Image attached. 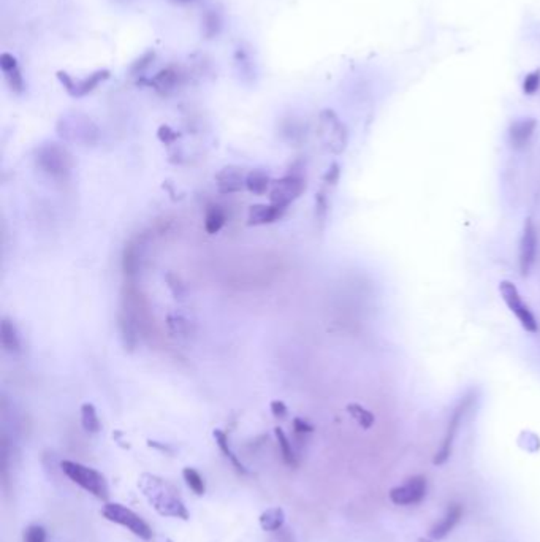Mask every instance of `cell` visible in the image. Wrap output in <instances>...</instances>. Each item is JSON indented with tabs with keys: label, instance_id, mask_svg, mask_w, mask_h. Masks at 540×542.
Returning <instances> with one entry per match:
<instances>
[{
	"label": "cell",
	"instance_id": "1",
	"mask_svg": "<svg viewBox=\"0 0 540 542\" xmlns=\"http://www.w3.org/2000/svg\"><path fill=\"white\" fill-rule=\"evenodd\" d=\"M138 487L149 504L160 515L181 518V520L189 518V511H187L184 501L181 499L179 492L168 481L154 474L144 473L140 476Z\"/></svg>",
	"mask_w": 540,
	"mask_h": 542
},
{
	"label": "cell",
	"instance_id": "2",
	"mask_svg": "<svg viewBox=\"0 0 540 542\" xmlns=\"http://www.w3.org/2000/svg\"><path fill=\"white\" fill-rule=\"evenodd\" d=\"M61 469L73 484L80 485L83 490L91 493L92 497L102 499V501H107L108 499V482L100 471L72 460H62Z\"/></svg>",
	"mask_w": 540,
	"mask_h": 542
},
{
	"label": "cell",
	"instance_id": "3",
	"mask_svg": "<svg viewBox=\"0 0 540 542\" xmlns=\"http://www.w3.org/2000/svg\"><path fill=\"white\" fill-rule=\"evenodd\" d=\"M103 517L107 520L117 523V525L127 528L128 532L138 536L140 539L149 541L152 538V529L142 517L135 514L132 509L119 503H107L102 509Z\"/></svg>",
	"mask_w": 540,
	"mask_h": 542
},
{
	"label": "cell",
	"instance_id": "4",
	"mask_svg": "<svg viewBox=\"0 0 540 542\" xmlns=\"http://www.w3.org/2000/svg\"><path fill=\"white\" fill-rule=\"evenodd\" d=\"M319 135L327 149H330L334 154H339L345 149L347 131L334 111L324 110L319 115Z\"/></svg>",
	"mask_w": 540,
	"mask_h": 542
},
{
	"label": "cell",
	"instance_id": "5",
	"mask_svg": "<svg viewBox=\"0 0 540 542\" xmlns=\"http://www.w3.org/2000/svg\"><path fill=\"white\" fill-rule=\"evenodd\" d=\"M499 291H501V295L504 302L509 306V309L513 312L516 319L521 323V327H523L526 332L536 333L539 330L536 317H534L531 312L530 306L523 302V298H521L518 288L515 287V284L509 281H502L501 286H499Z\"/></svg>",
	"mask_w": 540,
	"mask_h": 542
},
{
	"label": "cell",
	"instance_id": "6",
	"mask_svg": "<svg viewBox=\"0 0 540 542\" xmlns=\"http://www.w3.org/2000/svg\"><path fill=\"white\" fill-rule=\"evenodd\" d=\"M306 191V182L297 175H287L284 178L273 181V189L269 192V202L280 208H289L299 196Z\"/></svg>",
	"mask_w": 540,
	"mask_h": 542
},
{
	"label": "cell",
	"instance_id": "7",
	"mask_svg": "<svg viewBox=\"0 0 540 542\" xmlns=\"http://www.w3.org/2000/svg\"><path fill=\"white\" fill-rule=\"evenodd\" d=\"M57 78L63 86V89L68 92V96L81 98L96 91L103 81H107L110 78V70H97V72L91 73L89 76H86V78L80 81L73 80L72 76L66 72H57Z\"/></svg>",
	"mask_w": 540,
	"mask_h": 542
},
{
	"label": "cell",
	"instance_id": "8",
	"mask_svg": "<svg viewBox=\"0 0 540 542\" xmlns=\"http://www.w3.org/2000/svg\"><path fill=\"white\" fill-rule=\"evenodd\" d=\"M70 156L66 148L56 143L45 145L37 152V163L50 175H63L70 170Z\"/></svg>",
	"mask_w": 540,
	"mask_h": 542
},
{
	"label": "cell",
	"instance_id": "9",
	"mask_svg": "<svg viewBox=\"0 0 540 542\" xmlns=\"http://www.w3.org/2000/svg\"><path fill=\"white\" fill-rule=\"evenodd\" d=\"M426 495V479L423 476H414L403 485L391 488L390 499L398 506L419 504Z\"/></svg>",
	"mask_w": 540,
	"mask_h": 542
},
{
	"label": "cell",
	"instance_id": "10",
	"mask_svg": "<svg viewBox=\"0 0 540 542\" xmlns=\"http://www.w3.org/2000/svg\"><path fill=\"white\" fill-rule=\"evenodd\" d=\"M472 403V397H466L463 402L456 406L453 414H451L450 417V422H449V427H447V433H445V438H444V443L441 446V451L437 452L436 458H434V463L436 464H442L445 463V460L450 457L451 453V447H453V441L456 438L458 432H460V427L463 423V419H465L466 412L469 409V406H471Z\"/></svg>",
	"mask_w": 540,
	"mask_h": 542
},
{
	"label": "cell",
	"instance_id": "11",
	"mask_svg": "<svg viewBox=\"0 0 540 542\" xmlns=\"http://www.w3.org/2000/svg\"><path fill=\"white\" fill-rule=\"evenodd\" d=\"M59 135L67 140H78V141H89L91 133L97 135V127L89 117L76 115L72 117H62L57 126Z\"/></svg>",
	"mask_w": 540,
	"mask_h": 542
},
{
	"label": "cell",
	"instance_id": "12",
	"mask_svg": "<svg viewBox=\"0 0 540 542\" xmlns=\"http://www.w3.org/2000/svg\"><path fill=\"white\" fill-rule=\"evenodd\" d=\"M537 230L534 227V222L527 219L523 228V237L520 241V271L523 276H527L531 273V270L536 263L537 258Z\"/></svg>",
	"mask_w": 540,
	"mask_h": 542
},
{
	"label": "cell",
	"instance_id": "13",
	"mask_svg": "<svg viewBox=\"0 0 540 542\" xmlns=\"http://www.w3.org/2000/svg\"><path fill=\"white\" fill-rule=\"evenodd\" d=\"M246 176L243 172V168L234 167V165H228V167H224L219 173L216 175V184H217V191L222 196H227V193H237L246 189Z\"/></svg>",
	"mask_w": 540,
	"mask_h": 542
},
{
	"label": "cell",
	"instance_id": "14",
	"mask_svg": "<svg viewBox=\"0 0 540 542\" xmlns=\"http://www.w3.org/2000/svg\"><path fill=\"white\" fill-rule=\"evenodd\" d=\"M0 68H2L5 81H7L11 92L15 94L24 92V87H26L24 78H22L21 70L17 67V61L15 56L8 54V52H3V54L0 56Z\"/></svg>",
	"mask_w": 540,
	"mask_h": 542
},
{
	"label": "cell",
	"instance_id": "15",
	"mask_svg": "<svg viewBox=\"0 0 540 542\" xmlns=\"http://www.w3.org/2000/svg\"><path fill=\"white\" fill-rule=\"evenodd\" d=\"M285 208H280L278 205H252L249 208V226H267L279 221L285 214Z\"/></svg>",
	"mask_w": 540,
	"mask_h": 542
},
{
	"label": "cell",
	"instance_id": "16",
	"mask_svg": "<svg viewBox=\"0 0 540 542\" xmlns=\"http://www.w3.org/2000/svg\"><path fill=\"white\" fill-rule=\"evenodd\" d=\"M537 122L532 117H527V119H520L512 124L509 132V138L510 143H512L513 148L516 149H523L530 143L534 132H536Z\"/></svg>",
	"mask_w": 540,
	"mask_h": 542
},
{
	"label": "cell",
	"instance_id": "17",
	"mask_svg": "<svg viewBox=\"0 0 540 542\" xmlns=\"http://www.w3.org/2000/svg\"><path fill=\"white\" fill-rule=\"evenodd\" d=\"M184 75L181 73L179 68L176 67H167L154 75V78L149 81V86L154 87L156 91L162 92V94H168L174 91L181 82H183Z\"/></svg>",
	"mask_w": 540,
	"mask_h": 542
},
{
	"label": "cell",
	"instance_id": "18",
	"mask_svg": "<svg viewBox=\"0 0 540 542\" xmlns=\"http://www.w3.org/2000/svg\"><path fill=\"white\" fill-rule=\"evenodd\" d=\"M463 517V508L460 504H451L450 508L447 509V512H445V515L439 520V523H436V525L433 527L431 529V536L434 539H442L447 536L451 529H453L458 522L461 520Z\"/></svg>",
	"mask_w": 540,
	"mask_h": 542
},
{
	"label": "cell",
	"instance_id": "19",
	"mask_svg": "<svg viewBox=\"0 0 540 542\" xmlns=\"http://www.w3.org/2000/svg\"><path fill=\"white\" fill-rule=\"evenodd\" d=\"M0 341H2L3 351L11 356H16L22 351L20 332L10 319H2V323H0Z\"/></svg>",
	"mask_w": 540,
	"mask_h": 542
},
{
	"label": "cell",
	"instance_id": "20",
	"mask_svg": "<svg viewBox=\"0 0 540 542\" xmlns=\"http://www.w3.org/2000/svg\"><path fill=\"white\" fill-rule=\"evenodd\" d=\"M271 182L273 181L265 170L255 168L250 170L248 176H246V189L250 193H254V196H265L269 186H271Z\"/></svg>",
	"mask_w": 540,
	"mask_h": 542
},
{
	"label": "cell",
	"instance_id": "21",
	"mask_svg": "<svg viewBox=\"0 0 540 542\" xmlns=\"http://www.w3.org/2000/svg\"><path fill=\"white\" fill-rule=\"evenodd\" d=\"M213 436H214L216 444L219 446L220 452L224 453L227 460L233 464V468L237 469L239 474H249V469L246 468L241 462H239V458L237 457V453L233 452V449L230 447V444H228V436H227V433H225V432H222V430L217 428V430H214V432H213Z\"/></svg>",
	"mask_w": 540,
	"mask_h": 542
},
{
	"label": "cell",
	"instance_id": "22",
	"mask_svg": "<svg viewBox=\"0 0 540 542\" xmlns=\"http://www.w3.org/2000/svg\"><path fill=\"white\" fill-rule=\"evenodd\" d=\"M227 222V214L222 206L209 205L204 213V230L208 235H216L224 228Z\"/></svg>",
	"mask_w": 540,
	"mask_h": 542
},
{
	"label": "cell",
	"instance_id": "23",
	"mask_svg": "<svg viewBox=\"0 0 540 542\" xmlns=\"http://www.w3.org/2000/svg\"><path fill=\"white\" fill-rule=\"evenodd\" d=\"M285 512L283 508H269L260 515V527L263 532H279L284 527Z\"/></svg>",
	"mask_w": 540,
	"mask_h": 542
},
{
	"label": "cell",
	"instance_id": "24",
	"mask_svg": "<svg viewBox=\"0 0 540 542\" xmlns=\"http://www.w3.org/2000/svg\"><path fill=\"white\" fill-rule=\"evenodd\" d=\"M81 425H83L84 432L91 434H97L102 430V423H100L98 414L96 406L92 403H83L81 404Z\"/></svg>",
	"mask_w": 540,
	"mask_h": 542
},
{
	"label": "cell",
	"instance_id": "25",
	"mask_svg": "<svg viewBox=\"0 0 540 542\" xmlns=\"http://www.w3.org/2000/svg\"><path fill=\"white\" fill-rule=\"evenodd\" d=\"M274 434H276V439H278V446H279V449H280V455H283V460L285 462L287 467L295 468L297 464H298V458L295 455V451H293L290 439L287 438L285 432L280 427H276L274 428Z\"/></svg>",
	"mask_w": 540,
	"mask_h": 542
},
{
	"label": "cell",
	"instance_id": "26",
	"mask_svg": "<svg viewBox=\"0 0 540 542\" xmlns=\"http://www.w3.org/2000/svg\"><path fill=\"white\" fill-rule=\"evenodd\" d=\"M347 412L352 416V419H354L361 428L368 430L374 425L373 412L368 411L366 408H363L361 404H358V403L347 404Z\"/></svg>",
	"mask_w": 540,
	"mask_h": 542
},
{
	"label": "cell",
	"instance_id": "27",
	"mask_svg": "<svg viewBox=\"0 0 540 542\" xmlns=\"http://www.w3.org/2000/svg\"><path fill=\"white\" fill-rule=\"evenodd\" d=\"M183 476H184V481H186L187 487H189L193 493L198 495V497H202V495H204V492H207V487H204V481H203L202 474H200L197 469L184 468L183 469Z\"/></svg>",
	"mask_w": 540,
	"mask_h": 542
},
{
	"label": "cell",
	"instance_id": "28",
	"mask_svg": "<svg viewBox=\"0 0 540 542\" xmlns=\"http://www.w3.org/2000/svg\"><path fill=\"white\" fill-rule=\"evenodd\" d=\"M220 27H222V20H220L219 13H216V11H208V13L204 15V17H203L204 35H207L208 38H213V37H216V35H219Z\"/></svg>",
	"mask_w": 540,
	"mask_h": 542
},
{
	"label": "cell",
	"instance_id": "29",
	"mask_svg": "<svg viewBox=\"0 0 540 542\" xmlns=\"http://www.w3.org/2000/svg\"><path fill=\"white\" fill-rule=\"evenodd\" d=\"M540 89V70L527 73L523 81V92L526 96H534Z\"/></svg>",
	"mask_w": 540,
	"mask_h": 542
},
{
	"label": "cell",
	"instance_id": "30",
	"mask_svg": "<svg viewBox=\"0 0 540 542\" xmlns=\"http://www.w3.org/2000/svg\"><path fill=\"white\" fill-rule=\"evenodd\" d=\"M22 542H46V529L40 525H31L24 529Z\"/></svg>",
	"mask_w": 540,
	"mask_h": 542
},
{
	"label": "cell",
	"instance_id": "31",
	"mask_svg": "<svg viewBox=\"0 0 540 542\" xmlns=\"http://www.w3.org/2000/svg\"><path fill=\"white\" fill-rule=\"evenodd\" d=\"M157 137H158V140L162 141L163 145H172V143H174L176 140L179 138V133H176L170 126H160V127H158Z\"/></svg>",
	"mask_w": 540,
	"mask_h": 542
},
{
	"label": "cell",
	"instance_id": "32",
	"mask_svg": "<svg viewBox=\"0 0 540 542\" xmlns=\"http://www.w3.org/2000/svg\"><path fill=\"white\" fill-rule=\"evenodd\" d=\"M315 214H317V219H319L320 222L325 221L327 217V213H328V203H327V198L324 193H319V196L315 197Z\"/></svg>",
	"mask_w": 540,
	"mask_h": 542
},
{
	"label": "cell",
	"instance_id": "33",
	"mask_svg": "<svg viewBox=\"0 0 540 542\" xmlns=\"http://www.w3.org/2000/svg\"><path fill=\"white\" fill-rule=\"evenodd\" d=\"M269 409H271V414L276 417V419H284V417L289 414V408H287V404L284 402H280V400H274V402H271Z\"/></svg>",
	"mask_w": 540,
	"mask_h": 542
},
{
	"label": "cell",
	"instance_id": "34",
	"mask_svg": "<svg viewBox=\"0 0 540 542\" xmlns=\"http://www.w3.org/2000/svg\"><path fill=\"white\" fill-rule=\"evenodd\" d=\"M152 59H154V52H146V54H144L143 57H140L138 61L133 64L132 72H133L135 75L142 73L146 67H149V64L152 62Z\"/></svg>",
	"mask_w": 540,
	"mask_h": 542
},
{
	"label": "cell",
	"instance_id": "35",
	"mask_svg": "<svg viewBox=\"0 0 540 542\" xmlns=\"http://www.w3.org/2000/svg\"><path fill=\"white\" fill-rule=\"evenodd\" d=\"M293 430H295L298 434H309V433L314 432V427L304 419L295 417V419H293Z\"/></svg>",
	"mask_w": 540,
	"mask_h": 542
},
{
	"label": "cell",
	"instance_id": "36",
	"mask_svg": "<svg viewBox=\"0 0 540 542\" xmlns=\"http://www.w3.org/2000/svg\"><path fill=\"white\" fill-rule=\"evenodd\" d=\"M339 176H341V168H339V165L331 163V167L328 168V172L325 173L324 180H325V182H328V184L334 186L339 181Z\"/></svg>",
	"mask_w": 540,
	"mask_h": 542
},
{
	"label": "cell",
	"instance_id": "37",
	"mask_svg": "<svg viewBox=\"0 0 540 542\" xmlns=\"http://www.w3.org/2000/svg\"><path fill=\"white\" fill-rule=\"evenodd\" d=\"M148 444H149L151 447H156V449H160V451H163V452H170V449H168V446H167V444H158L157 441H148Z\"/></svg>",
	"mask_w": 540,
	"mask_h": 542
},
{
	"label": "cell",
	"instance_id": "38",
	"mask_svg": "<svg viewBox=\"0 0 540 542\" xmlns=\"http://www.w3.org/2000/svg\"><path fill=\"white\" fill-rule=\"evenodd\" d=\"M173 2H176V3H190V2H195V0H173Z\"/></svg>",
	"mask_w": 540,
	"mask_h": 542
},
{
	"label": "cell",
	"instance_id": "39",
	"mask_svg": "<svg viewBox=\"0 0 540 542\" xmlns=\"http://www.w3.org/2000/svg\"><path fill=\"white\" fill-rule=\"evenodd\" d=\"M168 542H172V541H168Z\"/></svg>",
	"mask_w": 540,
	"mask_h": 542
}]
</instances>
